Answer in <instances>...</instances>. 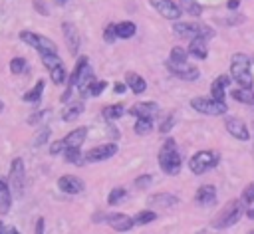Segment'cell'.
<instances>
[{
	"label": "cell",
	"mask_w": 254,
	"mask_h": 234,
	"mask_svg": "<svg viewBox=\"0 0 254 234\" xmlns=\"http://www.w3.org/2000/svg\"><path fill=\"white\" fill-rule=\"evenodd\" d=\"M2 234H22L16 226H4V230H2Z\"/></svg>",
	"instance_id": "cell-50"
},
{
	"label": "cell",
	"mask_w": 254,
	"mask_h": 234,
	"mask_svg": "<svg viewBox=\"0 0 254 234\" xmlns=\"http://www.w3.org/2000/svg\"><path fill=\"white\" fill-rule=\"evenodd\" d=\"M54 2H56V4H60V6H64V4L67 2V0H54Z\"/></svg>",
	"instance_id": "cell-53"
},
{
	"label": "cell",
	"mask_w": 254,
	"mask_h": 234,
	"mask_svg": "<svg viewBox=\"0 0 254 234\" xmlns=\"http://www.w3.org/2000/svg\"><path fill=\"white\" fill-rule=\"evenodd\" d=\"M85 139H87V127H75V129H71L65 137H64V143H65V147H77V149H81V145L85 143Z\"/></svg>",
	"instance_id": "cell-23"
},
{
	"label": "cell",
	"mask_w": 254,
	"mask_h": 234,
	"mask_svg": "<svg viewBox=\"0 0 254 234\" xmlns=\"http://www.w3.org/2000/svg\"><path fill=\"white\" fill-rule=\"evenodd\" d=\"M149 4L167 20H179L183 16V10L173 0H149Z\"/></svg>",
	"instance_id": "cell-16"
},
{
	"label": "cell",
	"mask_w": 254,
	"mask_h": 234,
	"mask_svg": "<svg viewBox=\"0 0 254 234\" xmlns=\"http://www.w3.org/2000/svg\"><path fill=\"white\" fill-rule=\"evenodd\" d=\"M135 119H137L135 125H133L135 135L145 137V135H149V133L153 131V121H155V119H151V117H135Z\"/></svg>",
	"instance_id": "cell-32"
},
{
	"label": "cell",
	"mask_w": 254,
	"mask_h": 234,
	"mask_svg": "<svg viewBox=\"0 0 254 234\" xmlns=\"http://www.w3.org/2000/svg\"><path fill=\"white\" fill-rule=\"evenodd\" d=\"M95 81V75H93V69H91V65L81 73V77L77 79V83H75V89H79V95L81 97H87L89 95V85Z\"/></svg>",
	"instance_id": "cell-26"
},
{
	"label": "cell",
	"mask_w": 254,
	"mask_h": 234,
	"mask_svg": "<svg viewBox=\"0 0 254 234\" xmlns=\"http://www.w3.org/2000/svg\"><path fill=\"white\" fill-rule=\"evenodd\" d=\"M18 38L28 44L30 48H34L38 54H58V46L48 38V36H42V34H36L32 30H20L18 32Z\"/></svg>",
	"instance_id": "cell-7"
},
{
	"label": "cell",
	"mask_w": 254,
	"mask_h": 234,
	"mask_svg": "<svg viewBox=\"0 0 254 234\" xmlns=\"http://www.w3.org/2000/svg\"><path fill=\"white\" fill-rule=\"evenodd\" d=\"M167 59H169V61H175V63L189 61V52H187V48H183V46H173Z\"/></svg>",
	"instance_id": "cell-35"
},
{
	"label": "cell",
	"mask_w": 254,
	"mask_h": 234,
	"mask_svg": "<svg viewBox=\"0 0 254 234\" xmlns=\"http://www.w3.org/2000/svg\"><path fill=\"white\" fill-rule=\"evenodd\" d=\"M147 204L153 210H171V208H177L181 204V198L173 192H153L147 198Z\"/></svg>",
	"instance_id": "cell-12"
},
{
	"label": "cell",
	"mask_w": 254,
	"mask_h": 234,
	"mask_svg": "<svg viewBox=\"0 0 254 234\" xmlns=\"http://www.w3.org/2000/svg\"><path fill=\"white\" fill-rule=\"evenodd\" d=\"M165 65H167V69L175 75V77H179V79H183V81H194V79H198L200 77V71H198V67L196 65H192V63H189V61H181V63H175V61H165Z\"/></svg>",
	"instance_id": "cell-11"
},
{
	"label": "cell",
	"mask_w": 254,
	"mask_h": 234,
	"mask_svg": "<svg viewBox=\"0 0 254 234\" xmlns=\"http://www.w3.org/2000/svg\"><path fill=\"white\" fill-rule=\"evenodd\" d=\"M173 32L179 36V38H214V30L206 24H198V22H175L173 24Z\"/></svg>",
	"instance_id": "cell-6"
},
{
	"label": "cell",
	"mask_w": 254,
	"mask_h": 234,
	"mask_svg": "<svg viewBox=\"0 0 254 234\" xmlns=\"http://www.w3.org/2000/svg\"><path fill=\"white\" fill-rule=\"evenodd\" d=\"M240 200H242V204H250V202H254V180L242 188V192H240Z\"/></svg>",
	"instance_id": "cell-39"
},
{
	"label": "cell",
	"mask_w": 254,
	"mask_h": 234,
	"mask_svg": "<svg viewBox=\"0 0 254 234\" xmlns=\"http://www.w3.org/2000/svg\"><path fill=\"white\" fill-rule=\"evenodd\" d=\"M2 230H4V222H2V218H0V234H2Z\"/></svg>",
	"instance_id": "cell-55"
},
{
	"label": "cell",
	"mask_w": 254,
	"mask_h": 234,
	"mask_svg": "<svg viewBox=\"0 0 254 234\" xmlns=\"http://www.w3.org/2000/svg\"><path fill=\"white\" fill-rule=\"evenodd\" d=\"M206 42H208L206 38H192L189 42V48H187L189 56H192L196 59H206V56H208V44Z\"/></svg>",
	"instance_id": "cell-22"
},
{
	"label": "cell",
	"mask_w": 254,
	"mask_h": 234,
	"mask_svg": "<svg viewBox=\"0 0 254 234\" xmlns=\"http://www.w3.org/2000/svg\"><path fill=\"white\" fill-rule=\"evenodd\" d=\"M83 103L81 101H75V103H67V105H64V109H62V113H60V117H62V121L64 123H69V121H75L81 113H83Z\"/></svg>",
	"instance_id": "cell-25"
},
{
	"label": "cell",
	"mask_w": 254,
	"mask_h": 234,
	"mask_svg": "<svg viewBox=\"0 0 254 234\" xmlns=\"http://www.w3.org/2000/svg\"><path fill=\"white\" fill-rule=\"evenodd\" d=\"M50 109H42V111H36V113H32L30 117H28V125H38L42 119H44V115L48 113Z\"/></svg>",
	"instance_id": "cell-46"
},
{
	"label": "cell",
	"mask_w": 254,
	"mask_h": 234,
	"mask_svg": "<svg viewBox=\"0 0 254 234\" xmlns=\"http://www.w3.org/2000/svg\"><path fill=\"white\" fill-rule=\"evenodd\" d=\"M151 182H153V175H149V173L139 175V176H135V180H133L135 188H147Z\"/></svg>",
	"instance_id": "cell-41"
},
{
	"label": "cell",
	"mask_w": 254,
	"mask_h": 234,
	"mask_svg": "<svg viewBox=\"0 0 254 234\" xmlns=\"http://www.w3.org/2000/svg\"><path fill=\"white\" fill-rule=\"evenodd\" d=\"M129 115L155 119V117L159 115V103H155V101H141V103H135V105L129 109Z\"/></svg>",
	"instance_id": "cell-20"
},
{
	"label": "cell",
	"mask_w": 254,
	"mask_h": 234,
	"mask_svg": "<svg viewBox=\"0 0 254 234\" xmlns=\"http://www.w3.org/2000/svg\"><path fill=\"white\" fill-rule=\"evenodd\" d=\"M230 77L238 83V87L252 89L254 87V77L250 69V58L246 54H234L230 59Z\"/></svg>",
	"instance_id": "cell-3"
},
{
	"label": "cell",
	"mask_w": 254,
	"mask_h": 234,
	"mask_svg": "<svg viewBox=\"0 0 254 234\" xmlns=\"http://www.w3.org/2000/svg\"><path fill=\"white\" fill-rule=\"evenodd\" d=\"M103 222L115 232H129L131 228H135L133 218L125 212H107V214H103Z\"/></svg>",
	"instance_id": "cell-15"
},
{
	"label": "cell",
	"mask_w": 254,
	"mask_h": 234,
	"mask_svg": "<svg viewBox=\"0 0 254 234\" xmlns=\"http://www.w3.org/2000/svg\"><path fill=\"white\" fill-rule=\"evenodd\" d=\"M115 40H117V34H115V24L111 22V24H107V26L103 28V42L113 44Z\"/></svg>",
	"instance_id": "cell-42"
},
{
	"label": "cell",
	"mask_w": 254,
	"mask_h": 234,
	"mask_svg": "<svg viewBox=\"0 0 254 234\" xmlns=\"http://www.w3.org/2000/svg\"><path fill=\"white\" fill-rule=\"evenodd\" d=\"M101 115H103V119H107V121H115V119H119V117L125 115V107H123L121 103H111V105H105V107L101 109Z\"/></svg>",
	"instance_id": "cell-31"
},
{
	"label": "cell",
	"mask_w": 254,
	"mask_h": 234,
	"mask_svg": "<svg viewBox=\"0 0 254 234\" xmlns=\"http://www.w3.org/2000/svg\"><path fill=\"white\" fill-rule=\"evenodd\" d=\"M105 87H107V81H105V79L93 81V83L89 85V95H91V97H97V95H101V93L105 91Z\"/></svg>",
	"instance_id": "cell-43"
},
{
	"label": "cell",
	"mask_w": 254,
	"mask_h": 234,
	"mask_svg": "<svg viewBox=\"0 0 254 234\" xmlns=\"http://www.w3.org/2000/svg\"><path fill=\"white\" fill-rule=\"evenodd\" d=\"M238 4H240V0H228V2H226V8H228L230 12H234V10L238 8Z\"/></svg>",
	"instance_id": "cell-51"
},
{
	"label": "cell",
	"mask_w": 254,
	"mask_h": 234,
	"mask_svg": "<svg viewBox=\"0 0 254 234\" xmlns=\"http://www.w3.org/2000/svg\"><path fill=\"white\" fill-rule=\"evenodd\" d=\"M125 198H127V188L125 186H113L109 190V194H107V204L109 206H115V204L123 202Z\"/></svg>",
	"instance_id": "cell-34"
},
{
	"label": "cell",
	"mask_w": 254,
	"mask_h": 234,
	"mask_svg": "<svg viewBox=\"0 0 254 234\" xmlns=\"http://www.w3.org/2000/svg\"><path fill=\"white\" fill-rule=\"evenodd\" d=\"M216 198H218V190L214 184H200L192 196L196 206H212L216 202Z\"/></svg>",
	"instance_id": "cell-18"
},
{
	"label": "cell",
	"mask_w": 254,
	"mask_h": 234,
	"mask_svg": "<svg viewBox=\"0 0 254 234\" xmlns=\"http://www.w3.org/2000/svg\"><path fill=\"white\" fill-rule=\"evenodd\" d=\"M181 10L190 14V16H200L202 14V6L196 0H181Z\"/></svg>",
	"instance_id": "cell-37"
},
{
	"label": "cell",
	"mask_w": 254,
	"mask_h": 234,
	"mask_svg": "<svg viewBox=\"0 0 254 234\" xmlns=\"http://www.w3.org/2000/svg\"><path fill=\"white\" fill-rule=\"evenodd\" d=\"M62 34H64V40H65L67 52H69L71 56H77L79 46H81V38H79L77 28H75L71 22H64V24H62Z\"/></svg>",
	"instance_id": "cell-17"
},
{
	"label": "cell",
	"mask_w": 254,
	"mask_h": 234,
	"mask_svg": "<svg viewBox=\"0 0 254 234\" xmlns=\"http://www.w3.org/2000/svg\"><path fill=\"white\" fill-rule=\"evenodd\" d=\"M56 184H58L60 192L69 194V196L79 194V192H83V190H85V182H83V178H79L77 175H71V173L62 175V176L58 178V182H56Z\"/></svg>",
	"instance_id": "cell-14"
},
{
	"label": "cell",
	"mask_w": 254,
	"mask_h": 234,
	"mask_svg": "<svg viewBox=\"0 0 254 234\" xmlns=\"http://www.w3.org/2000/svg\"><path fill=\"white\" fill-rule=\"evenodd\" d=\"M44 228H46V218L44 216H38L36 218V224H34V234H44Z\"/></svg>",
	"instance_id": "cell-47"
},
{
	"label": "cell",
	"mask_w": 254,
	"mask_h": 234,
	"mask_svg": "<svg viewBox=\"0 0 254 234\" xmlns=\"http://www.w3.org/2000/svg\"><path fill=\"white\" fill-rule=\"evenodd\" d=\"M244 214H246V218L254 220V202H250V204H244Z\"/></svg>",
	"instance_id": "cell-49"
},
{
	"label": "cell",
	"mask_w": 254,
	"mask_h": 234,
	"mask_svg": "<svg viewBox=\"0 0 254 234\" xmlns=\"http://www.w3.org/2000/svg\"><path fill=\"white\" fill-rule=\"evenodd\" d=\"M64 149H65V143H64V139H58V141H52L50 143V155L52 157H56V155H62L64 153Z\"/></svg>",
	"instance_id": "cell-45"
},
{
	"label": "cell",
	"mask_w": 254,
	"mask_h": 234,
	"mask_svg": "<svg viewBox=\"0 0 254 234\" xmlns=\"http://www.w3.org/2000/svg\"><path fill=\"white\" fill-rule=\"evenodd\" d=\"M125 85H127V89H131L135 95H141V93L147 91V81H145L139 73H135V71H127V73H125Z\"/></svg>",
	"instance_id": "cell-24"
},
{
	"label": "cell",
	"mask_w": 254,
	"mask_h": 234,
	"mask_svg": "<svg viewBox=\"0 0 254 234\" xmlns=\"http://www.w3.org/2000/svg\"><path fill=\"white\" fill-rule=\"evenodd\" d=\"M131 218H133V226H145V224L155 222L159 218V214L153 208H143V210L135 212V216H131Z\"/></svg>",
	"instance_id": "cell-28"
},
{
	"label": "cell",
	"mask_w": 254,
	"mask_h": 234,
	"mask_svg": "<svg viewBox=\"0 0 254 234\" xmlns=\"http://www.w3.org/2000/svg\"><path fill=\"white\" fill-rule=\"evenodd\" d=\"M62 155H64V161H65V163H71V165H85V163H83V153H81V149H77V147H65Z\"/></svg>",
	"instance_id": "cell-33"
},
{
	"label": "cell",
	"mask_w": 254,
	"mask_h": 234,
	"mask_svg": "<svg viewBox=\"0 0 254 234\" xmlns=\"http://www.w3.org/2000/svg\"><path fill=\"white\" fill-rule=\"evenodd\" d=\"M220 163V153L214 151V149H202V151H196L190 155L189 159V171L192 175H204L212 169H216Z\"/></svg>",
	"instance_id": "cell-4"
},
{
	"label": "cell",
	"mask_w": 254,
	"mask_h": 234,
	"mask_svg": "<svg viewBox=\"0 0 254 234\" xmlns=\"http://www.w3.org/2000/svg\"><path fill=\"white\" fill-rule=\"evenodd\" d=\"M40 58H42L44 67H46L48 73H50V79H52L56 85L65 83V79H67V69H65L64 61H62V58H60L58 54H40Z\"/></svg>",
	"instance_id": "cell-8"
},
{
	"label": "cell",
	"mask_w": 254,
	"mask_h": 234,
	"mask_svg": "<svg viewBox=\"0 0 254 234\" xmlns=\"http://www.w3.org/2000/svg\"><path fill=\"white\" fill-rule=\"evenodd\" d=\"M50 135H52L50 127H44V129L36 135V139H34V147H42V145H46V143H48V139H50Z\"/></svg>",
	"instance_id": "cell-44"
},
{
	"label": "cell",
	"mask_w": 254,
	"mask_h": 234,
	"mask_svg": "<svg viewBox=\"0 0 254 234\" xmlns=\"http://www.w3.org/2000/svg\"><path fill=\"white\" fill-rule=\"evenodd\" d=\"M135 32H137V26H135V22H131V20H123V22L115 24L117 40H119V38H121V40H129V38L135 36Z\"/></svg>",
	"instance_id": "cell-29"
},
{
	"label": "cell",
	"mask_w": 254,
	"mask_h": 234,
	"mask_svg": "<svg viewBox=\"0 0 254 234\" xmlns=\"http://www.w3.org/2000/svg\"><path fill=\"white\" fill-rule=\"evenodd\" d=\"M113 91H115V93H125V91H127L125 81H115V83H113Z\"/></svg>",
	"instance_id": "cell-48"
},
{
	"label": "cell",
	"mask_w": 254,
	"mask_h": 234,
	"mask_svg": "<svg viewBox=\"0 0 254 234\" xmlns=\"http://www.w3.org/2000/svg\"><path fill=\"white\" fill-rule=\"evenodd\" d=\"M10 71L14 73V75H20V73H24L26 71V67H28V61L24 59V58H20V56H16V58H12L10 59Z\"/></svg>",
	"instance_id": "cell-38"
},
{
	"label": "cell",
	"mask_w": 254,
	"mask_h": 234,
	"mask_svg": "<svg viewBox=\"0 0 254 234\" xmlns=\"http://www.w3.org/2000/svg\"><path fill=\"white\" fill-rule=\"evenodd\" d=\"M10 210H12V190L4 188L0 190V216L8 214Z\"/></svg>",
	"instance_id": "cell-36"
},
{
	"label": "cell",
	"mask_w": 254,
	"mask_h": 234,
	"mask_svg": "<svg viewBox=\"0 0 254 234\" xmlns=\"http://www.w3.org/2000/svg\"><path fill=\"white\" fill-rule=\"evenodd\" d=\"M190 107L202 115H210V117H220V115H226L228 113V105L226 103H220L212 97H192L190 99Z\"/></svg>",
	"instance_id": "cell-9"
},
{
	"label": "cell",
	"mask_w": 254,
	"mask_h": 234,
	"mask_svg": "<svg viewBox=\"0 0 254 234\" xmlns=\"http://www.w3.org/2000/svg\"><path fill=\"white\" fill-rule=\"evenodd\" d=\"M157 163H159V169L169 175V176H177L183 169V157H181V151H179V145L175 141V137H165V141L161 143V149L157 153Z\"/></svg>",
	"instance_id": "cell-1"
},
{
	"label": "cell",
	"mask_w": 254,
	"mask_h": 234,
	"mask_svg": "<svg viewBox=\"0 0 254 234\" xmlns=\"http://www.w3.org/2000/svg\"><path fill=\"white\" fill-rule=\"evenodd\" d=\"M117 153H119V145L117 143H103V145L91 147L87 153H83V163L85 165L103 163V161H109L111 157H115Z\"/></svg>",
	"instance_id": "cell-10"
},
{
	"label": "cell",
	"mask_w": 254,
	"mask_h": 234,
	"mask_svg": "<svg viewBox=\"0 0 254 234\" xmlns=\"http://www.w3.org/2000/svg\"><path fill=\"white\" fill-rule=\"evenodd\" d=\"M4 188H10V186H8V180L0 176V190H4Z\"/></svg>",
	"instance_id": "cell-52"
},
{
	"label": "cell",
	"mask_w": 254,
	"mask_h": 234,
	"mask_svg": "<svg viewBox=\"0 0 254 234\" xmlns=\"http://www.w3.org/2000/svg\"><path fill=\"white\" fill-rule=\"evenodd\" d=\"M248 234H254V230H250V232H248Z\"/></svg>",
	"instance_id": "cell-56"
},
{
	"label": "cell",
	"mask_w": 254,
	"mask_h": 234,
	"mask_svg": "<svg viewBox=\"0 0 254 234\" xmlns=\"http://www.w3.org/2000/svg\"><path fill=\"white\" fill-rule=\"evenodd\" d=\"M224 129L230 133V137H234L236 141H248L250 139V129L246 125V121H242L236 115H226L224 117Z\"/></svg>",
	"instance_id": "cell-13"
},
{
	"label": "cell",
	"mask_w": 254,
	"mask_h": 234,
	"mask_svg": "<svg viewBox=\"0 0 254 234\" xmlns=\"http://www.w3.org/2000/svg\"><path fill=\"white\" fill-rule=\"evenodd\" d=\"M230 81H232L230 73H222V75L214 77L210 83V97L220 103H226V87L230 85Z\"/></svg>",
	"instance_id": "cell-19"
},
{
	"label": "cell",
	"mask_w": 254,
	"mask_h": 234,
	"mask_svg": "<svg viewBox=\"0 0 254 234\" xmlns=\"http://www.w3.org/2000/svg\"><path fill=\"white\" fill-rule=\"evenodd\" d=\"M173 125H175V113H169L163 121H161V125H159V131L163 133V135H169V131L173 129Z\"/></svg>",
	"instance_id": "cell-40"
},
{
	"label": "cell",
	"mask_w": 254,
	"mask_h": 234,
	"mask_svg": "<svg viewBox=\"0 0 254 234\" xmlns=\"http://www.w3.org/2000/svg\"><path fill=\"white\" fill-rule=\"evenodd\" d=\"M230 97H232L234 101H240V103H244V105L254 107V89L238 87V89H232V91H230Z\"/></svg>",
	"instance_id": "cell-30"
},
{
	"label": "cell",
	"mask_w": 254,
	"mask_h": 234,
	"mask_svg": "<svg viewBox=\"0 0 254 234\" xmlns=\"http://www.w3.org/2000/svg\"><path fill=\"white\" fill-rule=\"evenodd\" d=\"M2 111H4V101L0 99V113H2Z\"/></svg>",
	"instance_id": "cell-54"
},
{
	"label": "cell",
	"mask_w": 254,
	"mask_h": 234,
	"mask_svg": "<svg viewBox=\"0 0 254 234\" xmlns=\"http://www.w3.org/2000/svg\"><path fill=\"white\" fill-rule=\"evenodd\" d=\"M242 216H244V204H242L240 198H234V200H228L216 212V216L210 220V226L214 230H228L230 226L238 224Z\"/></svg>",
	"instance_id": "cell-2"
},
{
	"label": "cell",
	"mask_w": 254,
	"mask_h": 234,
	"mask_svg": "<svg viewBox=\"0 0 254 234\" xmlns=\"http://www.w3.org/2000/svg\"><path fill=\"white\" fill-rule=\"evenodd\" d=\"M91 63H89V58L87 56H77V61H75V67L71 69V73H67V79H65V83H67V89H75V83H77V79L81 77V73L89 67Z\"/></svg>",
	"instance_id": "cell-21"
},
{
	"label": "cell",
	"mask_w": 254,
	"mask_h": 234,
	"mask_svg": "<svg viewBox=\"0 0 254 234\" xmlns=\"http://www.w3.org/2000/svg\"><path fill=\"white\" fill-rule=\"evenodd\" d=\"M44 87H46V81L40 77L34 83V87L22 95V101H26V103H40L42 101V95H44Z\"/></svg>",
	"instance_id": "cell-27"
},
{
	"label": "cell",
	"mask_w": 254,
	"mask_h": 234,
	"mask_svg": "<svg viewBox=\"0 0 254 234\" xmlns=\"http://www.w3.org/2000/svg\"><path fill=\"white\" fill-rule=\"evenodd\" d=\"M8 186L12 190V194H16L18 198L24 196V188H26V163L22 157H14L10 161V169H8Z\"/></svg>",
	"instance_id": "cell-5"
}]
</instances>
